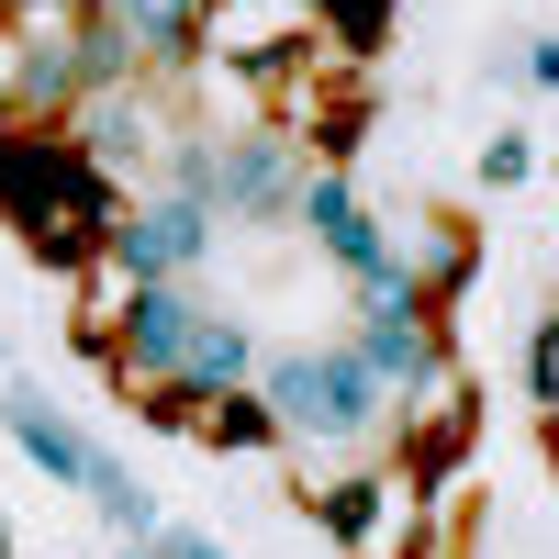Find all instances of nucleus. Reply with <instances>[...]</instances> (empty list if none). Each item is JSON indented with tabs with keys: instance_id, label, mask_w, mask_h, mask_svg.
I'll return each mask as SVG.
<instances>
[{
	"instance_id": "obj_20",
	"label": "nucleus",
	"mask_w": 559,
	"mask_h": 559,
	"mask_svg": "<svg viewBox=\"0 0 559 559\" xmlns=\"http://www.w3.org/2000/svg\"><path fill=\"white\" fill-rule=\"evenodd\" d=\"M146 559H157V548H146Z\"/></svg>"
},
{
	"instance_id": "obj_2",
	"label": "nucleus",
	"mask_w": 559,
	"mask_h": 559,
	"mask_svg": "<svg viewBox=\"0 0 559 559\" xmlns=\"http://www.w3.org/2000/svg\"><path fill=\"white\" fill-rule=\"evenodd\" d=\"M302 503H313V526L336 537V548H358V559H426L437 548V526L426 515H403V481H392V459H358V471H324V481H302Z\"/></svg>"
},
{
	"instance_id": "obj_13",
	"label": "nucleus",
	"mask_w": 559,
	"mask_h": 559,
	"mask_svg": "<svg viewBox=\"0 0 559 559\" xmlns=\"http://www.w3.org/2000/svg\"><path fill=\"white\" fill-rule=\"evenodd\" d=\"M481 179H492V191H526V179H537V146H526V134H492V146H481Z\"/></svg>"
},
{
	"instance_id": "obj_3",
	"label": "nucleus",
	"mask_w": 559,
	"mask_h": 559,
	"mask_svg": "<svg viewBox=\"0 0 559 559\" xmlns=\"http://www.w3.org/2000/svg\"><path fill=\"white\" fill-rule=\"evenodd\" d=\"M202 258H213V202H191V191H146L102 247L112 280H191Z\"/></svg>"
},
{
	"instance_id": "obj_17",
	"label": "nucleus",
	"mask_w": 559,
	"mask_h": 559,
	"mask_svg": "<svg viewBox=\"0 0 559 559\" xmlns=\"http://www.w3.org/2000/svg\"><path fill=\"white\" fill-rule=\"evenodd\" d=\"M537 414H548V459H559V403H537Z\"/></svg>"
},
{
	"instance_id": "obj_5",
	"label": "nucleus",
	"mask_w": 559,
	"mask_h": 559,
	"mask_svg": "<svg viewBox=\"0 0 559 559\" xmlns=\"http://www.w3.org/2000/svg\"><path fill=\"white\" fill-rule=\"evenodd\" d=\"M302 179H313V157L292 146L280 123H247L236 146H224V202L213 213H236V224H292L302 213Z\"/></svg>"
},
{
	"instance_id": "obj_10",
	"label": "nucleus",
	"mask_w": 559,
	"mask_h": 559,
	"mask_svg": "<svg viewBox=\"0 0 559 559\" xmlns=\"http://www.w3.org/2000/svg\"><path fill=\"white\" fill-rule=\"evenodd\" d=\"M403 269H414V292H426L437 313H459V292H471V269H481V236H471V224H448V213H426V224H414V247H403Z\"/></svg>"
},
{
	"instance_id": "obj_7",
	"label": "nucleus",
	"mask_w": 559,
	"mask_h": 559,
	"mask_svg": "<svg viewBox=\"0 0 559 559\" xmlns=\"http://www.w3.org/2000/svg\"><path fill=\"white\" fill-rule=\"evenodd\" d=\"M258 392H269V414H280V437L347 448V426H336V358H324V347H292V358H258Z\"/></svg>"
},
{
	"instance_id": "obj_16",
	"label": "nucleus",
	"mask_w": 559,
	"mask_h": 559,
	"mask_svg": "<svg viewBox=\"0 0 559 559\" xmlns=\"http://www.w3.org/2000/svg\"><path fill=\"white\" fill-rule=\"evenodd\" d=\"M537 347H548V358H559V302H548V324H537Z\"/></svg>"
},
{
	"instance_id": "obj_12",
	"label": "nucleus",
	"mask_w": 559,
	"mask_h": 559,
	"mask_svg": "<svg viewBox=\"0 0 559 559\" xmlns=\"http://www.w3.org/2000/svg\"><path fill=\"white\" fill-rule=\"evenodd\" d=\"M90 492H102V515H112L123 537H157V503H146V481H134V471H112V459H102V471H90Z\"/></svg>"
},
{
	"instance_id": "obj_15",
	"label": "nucleus",
	"mask_w": 559,
	"mask_h": 559,
	"mask_svg": "<svg viewBox=\"0 0 559 559\" xmlns=\"http://www.w3.org/2000/svg\"><path fill=\"white\" fill-rule=\"evenodd\" d=\"M515 79H526V90H559V34H537V45H526Z\"/></svg>"
},
{
	"instance_id": "obj_1",
	"label": "nucleus",
	"mask_w": 559,
	"mask_h": 559,
	"mask_svg": "<svg viewBox=\"0 0 559 559\" xmlns=\"http://www.w3.org/2000/svg\"><path fill=\"white\" fill-rule=\"evenodd\" d=\"M134 213V191L79 146L68 123H0V224L45 258V269H102L112 224Z\"/></svg>"
},
{
	"instance_id": "obj_9",
	"label": "nucleus",
	"mask_w": 559,
	"mask_h": 559,
	"mask_svg": "<svg viewBox=\"0 0 559 559\" xmlns=\"http://www.w3.org/2000/svg\"><path fill=\"white\" fill-rule=\"evenodd\" d=\"M179 392L191 403H224V392H258V336L236 313H202L191 347H179Z\"/></svg>"
},
{
	"instance_id": "obj_8",
	"label": "nucleus",
	"mask_w": 559,
	"mask_h": 559,
	"mask_svg": "<svg viewBox=\"0 0 559 559\" xmlns=\"http://www.w3.org/2000/svg\"><path fill=\"white\" fill-rule=\"evenodd\" d=\"M0 426H12V448L34 459L45 481H79V492H90V471H102V459H90V437H79L45 392H23V381H12V392H0Z\"/></svg>"
},
{
	"instance_id": "obj_14",
	"label": "nucleus",
	"mask_w": 559,
	"mask_h": 559,
	"mask_svg": "<svg viewBox=\"0 0 559 559\" xmlns=\"http://www.w3.org/2000/svg\"><path fill=\"white\" fill-rule=\"evenodd\" d=\"M146 548H157V559H236V548H213V537H202V526H157V537H146Z\"/></svg>"
},
{
	"instance_id": "obj_4",
	"label": "nucleus",
	"mask_w": 559,
	"mask_h": 559,
	"mask_svg": "<svg viewBox=\"0 0 559 559\" xmlns=\"http://www.w3.org/2000/svg\"><path fill=\"white\" fill-rule=\"evenodd\" d=\"M191 280H123V313H112V381L146 392V381H179V347H191Z\"/></svg>"
},
{
	"instance_id": "obj_18",
	"label": "nucleus",
	"mask_w": 559,
	"mask_h": 559,
	"mask_svg": "<svg viewBox=\"0 0 559 559\" xmlns=\"http://www.w3.org/2000/svg\"><path fill=\"white\" fill-rule=\"evenodd\" d=\"M280 12H302V23H313V12H324V0H280Z\"/></svg>"
},
{
	"instance_id": "obj_6",
	"label": "nucleus",
	"mask_w": 559,
	"mask_h": 559,
	"mask_svg": "<svg viewBox=\"0 0 559 559\" xmlns=\"http://www.w3.org/2000/svg\"><path fill=\"white\" fill-rule=\"evenodd\" d=\"M68 134L123 179L134 157H157V146H168V112H157V90H146V79H123V90H90V102L68 112Z\"/></svg>"
},
{
	"instance_id": "obj_11",
	"label": "nucleus",
	"mask_w": 559,
	"mask_h": 559,
	"mask_svg": "<svg viewBox=\"0 0 559 559\" xmlns=\"http://www.w3.org/2000/svg\"><path fill=\"white\" fill-rule=\"evenodd\" d=\"M191 437L224 448V459H258V448H280V414H269V392H224V403H202Z\"/></svg>"
},
{
	"instance_id": "obj_19",
	"label": "nucleus",
	"mask_w": 559,
	"mask_h": 559,
	"mask_svg": "<svg viewBox=\"0 0 559 559\" xmlns=\"http://www.w3.org/2000/svg\"><path fill=\"white\" fill-rule=\"evenodd\" d=\"M0 559H12V526H0Z\"/></svg>"
}]
</instances>
